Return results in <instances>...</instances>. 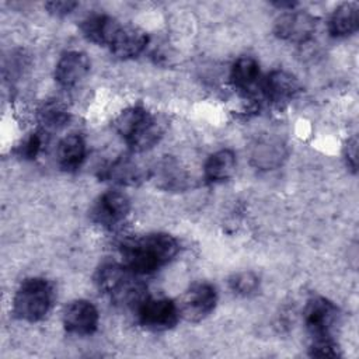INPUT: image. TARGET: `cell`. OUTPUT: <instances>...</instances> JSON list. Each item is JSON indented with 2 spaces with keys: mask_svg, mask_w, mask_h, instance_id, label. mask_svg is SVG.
Masks as SVG:
<instances>
[{
  "mask_svg": "<svg viewBox=\"0 0 359 359\" xmlns=\"http://www.w3.org/2000/svg\"><path fill=\"white\" fill-rule=\"evenodd\" d=\"M178 251L180 244L171 234L150 233L123 245V265L135 275H147L172 261Z\"/></svg>",
  "mask_w": 359,
  "mask_h": 359,
  "instance_id": "obj_1",
  "label": "cell"
},
{
  "mask_svg": "<svg viewBox=\"0 0 359 359\" xmlns=\"http://www.w3.org/2000/svg\"><path fill=\"white\" fill-rule=\"evenodd\" d=\"M114 126L136 153L151 149L164 133L163 122L143 107L123 109L114 121Z\"/></svg>",
  "mask_w": 359,
  "mask_h": 359,
  "instance_id": "obj_2",
  "label": "cell"
},
{
  "mask_svg": "<svg viewBox=\"0 0 359 359\" xmlns=\"http://www.w3.org/2000/svg\"><path fill=\"white\" fill-rule=\"evenodd\" d=\"M133 275L125 265L107 262L97 269L94 282L98 290L108 294L115 303L136 309L146 294L144 287L133 279Z\"/></svg>",
  "mask_w": 359,
  "mask_h": 359,
  "instance_id": "obj_3",
  "label": "cell"
},
{
  "mask_svg": "<svg viewBox=\"0 0 359 359\" xmlns=\"http://www.w3.org/2000/svg\"><path fill=\"white\" fill-rule=\"evenodd\" d=\"M53 302V287L42 278L25 279L15 290L13 299V313L20 320L35 323L42 320L50 310Z\"/></svg>",
  "mask_w": 359,
  "mask_h": 359,
  "instance_id": "obj_4",
  "label": "cell"
},
{
  "mask_svg": "<svg viewBox=\"0 0 359 359\" xmlns=\"http://www.w3.org/2000/svg\"><path fill=\"white\" fill-rule=\"evenodd\" d=\"M303 318L313 341L334 339V332L339 324V310L325 297L316 296L307 302Z\"/></svg>",
  "mask_w": 359,
  "mask_h": 359,
  "instance_id": "obj_5",
  "label": "cell"
},
{
  "mask_svg": "<svg viewBox=\"0 0 359 359\" xmlns=\"http://www.w3.org/2000/svg\"><path fill=\"white\" fill-rule=\"evenodd\" d=\"M217 302V293L213 285L208 282H198L191 285L180 297L177 307L180 317L187 321L196 323L208 317Z\"/></svg>",
  "mask_w": 359,
  "mask_h": 359,
  "instance_id": "obj_6",
  "label": "cell"
},
{
  "mask_svg": "<svg viewBox=\"0 0 359 359\" xmlns=\"http://www.w3.org/2000/svg\"><path fill=\"white\" fill-rule=\"evenodd\" d=\"M139 323L150 331H165L172 328L178 318V307L165 297H144L136 307Z\"/></svg>",
  "mask_w": 359,
  "mask_h": 359,
  "instance_id": "obj_7",
  "label": "cell"
},
{
  "mask_svg": "<svg viewBox=\"0 0 359 359\" xmlns=\"http://www.w3.org/2000/svg\"><path fill=\"white\" fill-rule=\"evenodd\" d=\"M130 210V201L121 191H107L94 203L90 215L94 223L112 229L119 224Z\"/></svg>",
  "mask_w": 359,
  "mask_h": 359,
  "instance_id": "obj_8",
  "label": "cell"
},
{
  "mask_svg": "<svg viewBox=\"0 0 359 359\" xmlns=\"http://www.w3.org/2000/svg\"><path fill=\"white\" fill-rule=\"evenodd\" d=\"M317 27V20L306 11L290 10L283 13L275 21V35L283 41L293 43L307 42Z\"/></svg>",
  "mask_w": 359,
  "mask_h": 359,
  "instance_id": "obj_9",
  "label": "cell"
},
{
  "mask_svg": "<svg viewBox=\"0 0 359 359\" xmlns=\"http://www.w3.org/2000/svg\"><path fill=\"white\" fill-rule=\"evenodd\" d=\"M98 320V311L88 300H74L63 310V325L70 334L90 335L97 330Z\"/></svg>",
  "mask_w": 359,
  "mask_h": 359,
  "instance_id": "obj_10",
  "label": "cell"
},
{
  "mask_svg": "<svg viewBox=\"0 0 359 359\" xmlns=\"http://www.w3.org/2000/svg\"><path fill=\"white\" fill-rule=\"evenodd\" d=\"M90 72V60L84 52H65L55 66V80L65 88L79 86Z\"/></svg>",
  "mask_w": 359,
  "mask_h": 359,
  "instance_id": "obj_11",
  "label": "cell"
},
{
  "mask_svg": "<svg viewBox=\"0 0 359 359\" xmlns=\"http://www.w3.org/2000/svg\"><path fill=\"white\" fill-rule=\"evenodd\" d=\"M149 42L147 34L139 27L121 25L109 43L111 52L119 59H132L139 56Z\"/></svg>",
  "mask_w": 359,
  "mask_h": 359,
  "instance_id": "obj_12",
  "label": "cell"
},
{
  "mask_svg": "<svg viewBox=\"0 0 359 359\" xmlns=\"http://www.w3.org/2000/svg\"><path fill=\"white\" fill-rule=\"evenodd\" d=\"M300 86L297 79L286 70H273L268 74L264 91L266 98L273 104L289 102L299 93Z\"/></svg>",
  "mask_w": 359,
  "mask_h": 359,
  "instance_id": "obj_13",
  "label": "cell"
},
{
  "mask_svg": "<svg viewBox=\"0 0 359 359\" xmlns=\"http://www.w3.org/2000/svg\"><path fill=\"white\" fill-rule=\"evenodd\" d=\"M80 28L88 41L109 46L121 24L107 14H91L83 20Z\"/></svg>",
  "mask_w": 359,
  "mask_h": 359,
  "instance_id": "obj_14",
  "label": "cell"
},
{
  "mask_svg": "<svg viewBox=\"0 0 359 359\" xmlns=\"http://www.w3.org/2000/svg\"><path fill=\"white\" fill-rule=\"evenodd\" d=\"M286 149L279 139L261 137L251 147V163L261 170H272L282 164Z\"/></svg>",
  "mask_w": 359,
  "mask_h": 359,
  "instance_id": "obj_15",
  "label": "cell"
},
{
  "mask_svg": "<svg viewBox=\"0 0 359 359\" xmlns=\"http://www.w3.org/2000/svg\"><path fill=\"white\" fill-rule=\"evenodd\" d=\"M359 27V7L356 3H344L337 7L328 21L332 36L344 38L355 34Z\"/></svg>",
  "mask_w": 359,
  "mask_h": 359,
  "instance_id": "obj_16",
  "label": "cell"
},
{
  "mask_svg": "<svg viewBox=\"0 0 359 359\" xmlns=\"http://www.w3.org/2000/svg\"><path fill=\"white\" fill-rule=\"evenodd\" d=\"M57 164L65 171H76L86 157V143L79 135H69L63 137L56 150Z\"/></svg>",
  "mask_w": 359,
  "mask_h": 359,
  "instance_id": "obj_17",
  "label": "cell"
},
{
  "mask_svg": "<svg viewBox=\"0 0 359 359\" xmlns=\"http://www.w3.org/2000/svg\"><path fill=\"white\" fill-rule=\"evenodd\" d=\"M236 171V156L231 150L223 149L212 156L205 163V177L210 182H223L231 178Z\"/></svg>",
  "mask_w": 359,
  "mask_h": 359,
  "instance_id": "obj_18",
  "label": "cell"
},
{
  "mask_svg": "<svg viewBox=\"0 0 359 359\" xmlns=\"http://www.w3.org/2000/svg\"><path fill=\"white\" fill-rule=\"evenodd\" d=\"M156 184L164 189H182L187 184V172L172 157H165L153 170Z\"/></svg>",
  "mask_w": 359,
  "mask_h": 359,
  "instance_id": "obj_19",
  "label": "cell"
},
{
  "mask_svg": "<svg viewBox=\"0 0 359 359\" xmlns=\"http://www.w3.org/2000/svg\"><path fill=\"white\" fill-rule=\"evenodd\" d=\"M259 77V66L255 59L243 56L237 59L231 67L230 79L234 87L243 91H250Z\"/></svg>",
  "mask_w": 359,
  "mask_h": 359,
  "instance_id": "obj_20",
  "label": "cell"
},
{
  "mask_svg": "<svg viewBox=\"0 0 359 359\" xmlns=\"http://www.w3.org/2000/svg\"><path fill=\"white\" fill-rule=\"evenodd\" d=\"M104 177L118 184L132 185L143 178V172L130 157L122 156L105 168Z\"/></svg>",
  "mask_w": 359,
  "mask_h": 359,
  "instance_id": "obj_21",
  "label": "cell"
},
{
  "mask_svg": "<svg viewBox=\"0 0 359 359\" xmlns=\"http://www.w3.org/2000/svg\"><path fill=\"white\" fill-rule=\"evenodd\" d=\"M39 121L48 129H57L67 123L69 114L62 104L49 101L39 109Z\"/></svg>",
  "mask_w": 359,
  "mask_h": 359,
  "instance_id": "obj_22",
  "label": "cell"
},
{
  "mask_svg": "<svg viewBox=\"0 0 359 359\" xmlns=\"http://www.w3.org/2000/svg\"><path fill=\"white\" fill-rule=\"evenodd\" d=\"M230 289L238 296H251L258 290L259 279L252 272L234 273L229 280Z\"/></svg>",
  "mask_w": 359,
  "mask_h": 359,
  "instance_id": "obj_23",
  "label": "cell"
},
{
  "mask_svg": "<svg viewBox=\"0 0 359 359\" xmlns=\"http://www.w3.org/2000/svg\"><path fill=\"white\" fill-rule=\"evenodd\" d=\"M310 355L317 358H338L341 353L334 339H318L313 341L310 346Z\"/></svg>",
  "mask_w": 359,
  "mask_h": 359,
  "instance_id": "obj_24",
  "label": "cell"
},
{
  "mask_svg": "<svg viewBox=\"0 0 359 359\" xmlns=\"http://www.w3.org/2000/svg\"><path fill=\"white\" fill-rule=\"evenodd\" d=\"M42 147V139L39 135L32 133L29 135L18 147V153L24 158H35Z\"/></svg>",
  "mask_w": 359,
  "mask_h": 359,
  "instance_id": "obj_25",
  "label": "cell"
},
{
  "mask_svg": "<svg viewBox=\"0 0 359 359\" xmlns=\"http://www.w3.org/2000/svg\"><path fill=\"white\" fill-rule=\"evenodd\" d=\"M77 7L76 1H70V0H60V1H48L45 4V8L48 10V13L56 15V17H63L70 14L74 8Z\"/></svg>",
  "mask_w": 359,
  "mask_h": 359,
  "instance_id": "obj_26",
  "label": "cell"
},
{
  "mask_svg": "<svg viewBox=\"0 0 359 359\" xmlns=\"http://www.w3.org/2000/svg\"><path fill=\"white\" fill-rule=\"evenodd\" d=\"M345 158H346V164L349 165V168L356 171V165H358V142H356V137H352V139L348 140L346 147H345Z\"/></svg>",
  "mask_w": 359,
  "mask_h": 359,
  "instance_id": "obj_27",
  "label": "cell"
},
{
  "mask_svg": "<svg viewBox=\"0 0 359 359\" xmlns=\"http://www.w3.org/2000/svg\"><path fill=\"white\" fill-rule=\"evenodd\" d=\"M296 4L297 3H294V1H275L273 3V6H276L278 8H280V10H293L294 7H296Z\"/></svg>",
  "mask_w": 359,
  "mask_h": 359,
  "instance_id": "obj_28",
  "label": "cell"
}]
</instances>
